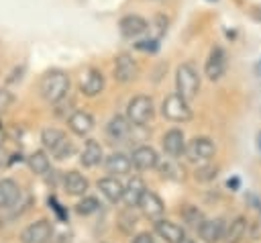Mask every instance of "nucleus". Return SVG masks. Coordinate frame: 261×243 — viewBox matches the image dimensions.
<instances>
[{"label": "nucleus", "mask_w": 261, "mask_h": 243, "mask_svg": "<svg viewBox=\"0 0 261 243\" xmlns=\"http://www.w3.org/2000/svg\"><path fill=\"white\" fill-rule=\"evenodd\" d=\"M214 153H216V147L208 137H194L192 141L186 143V151H184L188 161H194V163H206L214 157Z\"/></svg>", "instance_id": "423d86ee"}, {"label": "nucleus", "mask_w": 261, "mask_h": 243, "mask_svg": "<svg viewBox=\"0 0 261 243\" xmlns=\"http://www.w3.org/2000/svg\"><path fill=\"white\" fill-rule=\"evenodd\" d=\"M118 29H120V35L126 37V39H135L139 35H143L147 31V20L139 14H126L120 18L118 22Z\"/></svg>", "instance_id": "2eb2a0df"}, {"label": "nucleus", "mask_w": 261, "mask_h": 243, "mask_svg": "<svg viewBox=\"0 0 261 243\" xmlns=\"http://www.w3.org/2000/svg\"><path fill=\"white\" fill-rule=\"evenodd\" d=\"M104 90V76L100 69H86L82 76H80V92L84 96H98L100 92Z\"/></svg>", "instance_id": "9d476101"}, {"label": "nucleus", "mask_w": 261, "mask_h": 243, "mask_svg": "<svg viewBox=\"0 0 261 243\" xmlns=\"http://www.w3.org/2000/svg\"><path fill=\"white\" fill-rule=\"evenodd\" d=\"M41 143L47 151H51V155L55 159H65L73 153V143L65 137L63 131H59L55 127H49V129L41 131Z\"/></svg>", "instance_id": "f03ea898"}, {"label": "nucleus", "mask_w": 261, "mask_h": 243, "mask_svg": "<svg viewBox=\"0 0 261 243\" xmlns=\"http://www.w3.org/2000/svg\"><path fill=\"white\" fill-rule=\"evenodd\" d=\"M20 200V188L14 180L6 178V180H0V206L8 208V206H14L16 202Z\"/></svg>", "instance_id": "b1692460"}, {"label": "nucleus", "mask_w": 261, "mask_h": 243, "mask_svg": "<svg viewBox=\"0 0 261 243\" xmlns=\"http://www.w3.org/2000/svg\"><path fill=\"white\" fill-rule=\"evenodd\" d=\"M102 157H104L102 145H100L96 139H88L86 145H84V149H82V153H80L82 165H86V167H96V165L102 161Z\"/></svg>", "instance_id": "412c9836"}, {"label": "nucleus", "mask_w": 261, "mask_h": 243, "mask_svg": "<svg viewBox=\"0 0 261 243\" xmlns=\"http://www.w3.org/2000/svg\"><path fill=\"white\" fill-rule=\"evenodd\" d=\"M175 90L179 96H184L188 102L198 96L200 90V76L192 63H181L175 69Z\"/></svg>", "instance_id": "7ed1b4c3"}, {"label": "nucleus", "mask_w": 261, "mask_h": 243, "mask_svg": "<svg viewBox=\"0 0 261 243\" xmlns=\"http://www.w3.org/2000/svg\"><path fill=\"white\" fill-rule=\"evenodd\" d=\"M27 163L31 167V172H35L37 176H47L49 169H51V161H49V155L39 149V151H33L29 157H27Z\"/></svg>", "instance_id": "a878e982"}, {"label": "nucleus", "mask_w": 261, "mask_h": 243, "mask_svg": "<svg viewBox=\"0 0 261 243\" xmlns=\"http://www.w3.org/2000/svg\"><path fill=\"white\" fill-rule=\"evenodd\" d=\"M53 237V225L47 218L35 221L31 225H27L20 233V241L22 243H47Z\"/></svg>", "instance_id": "0eeeda50"}, {"label": "nucleus", "mask_w": 261, "mask_h": 243, "mask_svg": "<svg viewBox=\"0 0 261 243\" xmlns=\"http://www.w3.org/2000/svg\"><path fill=\"white\" fill-rule=\"evenodd\" d=\"M153 229L155 233L165 241V243H181L186 239V233L184 229L173 223V221H165V218H159V221H153Z\"/></svg>", "instance_id": "f8f14e48"}, {"label": "nucleus", "mask_w": 261, "mask_h": 243, "mask_svg": "<svg viewBox=\"0 0 261 243\" xmlns=\"http://www.w3.org/2000/svg\"><path fill=\"white\" fill-rule=\"evenodd\" d=\"M39 92L43 100H47L49 104H57L69 92V76L63 69H49L39 82Z\"/></svg>", "instance_id": "f257e3e1"}, {"label": "nucleus", "mask_w": 261, "mask_h": 243, "mask_svg": "<svg viewBox=\"0 0 261 243\" xmlns=\"http://www.w3.org/2000/svg\"><path fill=\"white\" fill-rule=\"evenodd\" d=\"M257 145H259V149H261V133L257 135Z\"/></svg>", "instance_id": "c9c22d12"}, {"label": "nucleus", "mask_w": 261, "mask_h": 243, "mask_svg": "<svg viewBox=\"0 0 261 243\" xmlns=\"http://www.w3.org/2000/svg\"><path fill=\"white\" fill-rule=\"evenodd\" d=\"M139 74V65L137 61L133 59V55L128 53H120L116 59H114V80L120 82V84H128L137 78Z\"/></svg>", "instance_id": "1a4fd4ad"}, {"label": "nucleus", "mask_w": 261, "mask_h": 243, "mask_svg": "<svg viewBox=\"0 0 261 243\" xmlns=\"http://www.w3.org/2000/svg\"><path fill=\"white\" fill-rule=\"evenodd\" d=\"M104 167H106V172L112 174V176H124V174L130 172L133 159L126 157L124 153H112V155H108V157L104 159Z\"/></svg>", "instance_id": "4be33fe9"}, {"label": "nucleus", "mask_w": 261, "mask_h": 243, "mask_svg": "<svg viewBox=\"0 0 261 243\" xmlns=\"http://www.w3.org/2000/svg\"><path fill=\"white\" fill-rule=\"evenodd\" d=\"M98 208H100V202H98V198H94V196H84V198L75 204V212L82 214V216L94 214Z\"/></svg>", "instance_id": "cd10ccee"}, {"label": "nucleus", "mask_w": 261, "mask_h": 243, "mask_svg": "<svg viewBox=\"0 0 261 243\" xmlns=\"http://www.w3.org/2000/svg\"><path fill=\"white\" fill-rule=\"evenodd\" d=\"M88 186H90L88 178L82 176V174L75 172V169H71V172H67V174L63 176V188H65V192L71 194V196H82V194H86Z\"/></svg>", "instance_id": "6ab92c4d"}, {"label": "nucleus", "mask_w": 261, "mask_h": 243, "mask_svg": "<svg viewBox=\"0 0 261 243\" xmlns=\"http://www.w3.org/2000/svg\"><path fill=\"white\" fill-rule=\"evenodd\" d=\"M130 159H133V165H135L137 169H141V172L153 169V167H157V163H159V155H157V151H155L153 147H149V145H141V147H137V149L133 151Z\"/></svg>", "instance_id": "ddd939ff"}, {"label": "nucleus", "mask_w": 261, "mask_h": 243, "mask_svg": "<svg viewBox=\"0 0 261 243\" xmlns=\"http://www.w3.org/2000/svg\"><path fill=\"white\" fill-rule=\"evenodd\" d=\"M139 208H141V212H143L149 221H159L161 214H163V210H165V204H163V200H161L155 192L145 190V194H143L141 200H139Z\"/></svg>", "instance_id": "9b49d317"}, {"label": "nucleus", "mask_w": 261, "mask_h": 243, "mask_svg": "<svg viewBox=\"0 0 261 243\" xmlns=\"http://www.w3.org/2000/svg\"><path fill=\"white\" fill-rule=\"evenodd\" d=\"M161 114L171 120V123H186L192 118V108L188 104V100L184 96H179L177 92L175 94H169L163 104H161Z\"/></svg>", "instance_id": "39448f33"}, {"label": "nucleus", "mask_w": 261, "mask_h": 243, "mask_svg": "<svg viewBox=\"0 0 261 243\" xmlns=\"http://www.w3.org/2000/svg\"><path fill=\"white\" fill-rule=\"evenodd\" d=\"M224 221L222 218H206L200 229H198V235L204 243H218L222 237H224Z\"/></svg>", "instance_id": "4468645a"}, {"label": "nucleus", "mask_w": 261, "mask_h": 243, "mask_svg": "<svg viewBox=\"0 0 261 243\" xmlns=\"http://www.w3.org/2000/svg\"><path fill=\"white\" fill-rule=\"evenodd\" d=\"M130 125H133V123H130L128 118L116 114V116H112L110 123L106 125V135H108L112 141H124V139L128 137V133H130Z\"/></svg>", "instance_id": "5701e85b"}, {"label": "nucleus", "mask_w": 261, "mask_h": 243, "mask_svg": "<svg viewBox=\"0 0 261 243\" xmlns=\"http://www.w3.org/2000/svg\"><path fill=\"white\" fill-rule=\"evenodd\" d=\"M216 174H218V167L206 161V163H202L200 167H196L194 178H196L198 182H210V180H214V178H216Z\"/></svg>", "instance_id": "c85d7f7f"}, {"label": "nucleus", "mask_w": 261, "mask_h": 243, "mask_svg": "<svg viewBox=\"0 0 261 243\" xmlns=\"http://www.w3.org/2000/svg\"><path fill=\"white\" fill-rule=\"evenodd\" d=\"M133 208H135V206H128V208H126V210L120 214V218H118L120 229H122V231H126V233H128V231H133V227L137 225V216H135Z\"/></svg>", "instance_id": "c756f323"}, {"label": "nucleus", "mask_w": 261, "mask_h": 243, "mask_svg": "<svg viewBox=\"0 0 261 243\" xmlns=\"http://www.w3.org/2000/svg\"><path fill=\"white\" fill-rule=\"evenodd\" d=\"M135 47L139 51H145V53H155L159 49V43H157V39H143V41L135 43Z\"/></svg>", "instance_id": "7c9ffc66"}, {"label": "nucleus", "mask_w": 261, "mask_h": 243, "mask_svg": "<svg viewBox=\"0 0 261 243\" xmlns=\"http://www.w3.org/2000/svg\"><path fill=\"white\" fill-rule=\"evenodd\" d=\"M14 102V96L6 90V88H0V112H6Z\"/></svg>", "instance_id": "2f4dec72"}, {"label": "nucleus", "mask_w": 261, "mask_h": 243, "mask_svg": "<svg viewBox=\"0 0 261 243\" xmlns=\"http://www.w3.org/2000/svg\"><path fill=\"white\" fill-rule=\"evenodd\" d=\"M47 202H49V206H51V208L57 212V216H59L61 221H65V218H67V212L61 208V204L57 202V198H55V196H49V198H47Z\"/></svg>", "instance_id": "473e14b6"}, {"label": "nucleus", "mask_w": 261, "mask_h": 243, "mask_svg": "<svg viewBox=\"0 0 261 243\" xmlns=\"http://www.w3.org/2000/svg\"><path fill=\"white\" fill-rule=\"evenodd\" d=\"M133 243H155L151 233H139L137 237H133Z\"/></svg>", "instance_id": "72a5a7b5"}, {"label": "nucleus", "mask_w": 261, "mask_h": 243, "mask_svg": "<svg viewBox=\"0 0 261 243\" xmlns=\"http://www.w3.org/2000/svg\"><path fill=\"white\" fill-rule=\"evenodd\" d=\"M239 186V180L234 178V180H228V188H237Z\"/></svg>", "instance_id": "f704fd0d"}, {"label": "nucleus", "mask_w": 261, "mask_h": 243, "mask_svg": "<svg viewBox=\"0 0 261 243\" xmlns=\"http://www.w3.org/2000/svg\"><path fill=\"white\" fill-rule=\"evenodd\" d=\"M98 190H100V192L106 196V200L112 202V204H116V202H120V200L124 198V186H122L114 176H108V178L98 180Z\"/></svg>", "instance_id": "a211bd4d"}, {"label": "nucleus", "mask_w": 261, "mask_h": 243, "mask_svg": "<svg viewBox=\"0 0 261 243\" xmlns=\"http://www.w3.org/2000/svg\"><path fill=\"white\" fill-rule=\"evenodd\" d=\"M155 114V106H153V100L145 94H139L135 96L128 104H126V118L137 125V127H145Z\"/></svg>", "instance_id": "20e7f679"}, {"label": "nucleus", "mask_w": 261, "mask_h": 243, "mask_svg": "<svg viewBox=\"0 0 261 243\" xmlns=\"http://www.w3.org/2000/svg\"><path fill=\"white\" fill-rule=\"evenodd\" d=\"M67 127L71 129V133H75L80 137H86L94 129V116L90 112H86V110H75L67 118Z\"/></svg>", "instance_id": "f3484780"}, {"label": "nucleus", "mask_w": 261, "mask_h": 243, "mask_svg": "<svg viewBox=\"0 0 261 243\" xmlns=\"http://www.w3.org/2000/svg\"><path fill=\"white\" fill-rule=\"evenodd\" d=\"M226 65H228V57H226V51L222 47H214L206 59V65H204V74L208 76V80H220L226 71Z\"/></svg>", "instance_id": "6e6552de"}, {"label": "nucleus", "mask_w": 261, "mask_h": 243, "mask_svg": "<svg viewBox=\"0 0 261 243\" xmlns=\"http://www.w3.org/2000/svg\"><path fill=\"white\" fill-rule=\"evenodd\" d=\"M161 145H163V151L169 155V157H177L186 151V137L179 129H169L163 139H161Z\"/></svg>", "instance_id": "dca6fc26"}, {"label": "nucleus", "mask_w": 261, "mask_h": 243, "mask_svg": "<svg viewBox=\"0 0 261 243\" xmlns=\"http://www.w3.org/2000/svg\"><path fill=\"white\" fill-rule=\"evenodd\" d=\"M208 2H218V0H208Z\"/></svg>", "instance_id": "4c0bfd02"}, {"label": "nucleus", "mask_w": 261, "mask_h": 243, "mask_svg": "<svg viewBox=\"0 0 261 243\" xmlns=\"http://www.w3.org/2000/svg\"><path fill=\"white\" fill-rule=\"evenodd\" d=\"M247 231H249V221L247 216H234L230 221V225L226 227L224 231V243H241L245 237H247Z\"/></svg>", "instance_id": "aec40b11"}, {"label": "nucleus", "mask_w": 261, "mask_h": 243, "mask_svg": "<svg viewBox=\"0 0 261 243\" xmlns=\"http://www.w3.org/2000/svg\"><path fill=\"white\" fill-rule=\"evenodd\" d=\"M179 214H181L184 223H186L188 227H192V229H200V225L206 221V218H204V212H202L198 206H194V204H186V206L179 210Z\"/></svg>", "instance_id": "bb28decb"}, {"label": "nucleus", "mask_w": 261, "mask_h": 243, "mask_svg": "<svg viewBox=\"0 0 261 243\" xmlns=\"http://www.w3.org/2000/svg\"><path fill=\"white\" fill-rule=\"evenodd\" d=\"M145 190H147V186H145V182L139 178V176H133L128 182H126V186H124V202L128 204V206H139V200H141V196L145 194Z\"/></svg>", "instance_id": "393cba45"}, {"label": "nucleus", "mask_w": 261, "mask_h": 243, "mask_svg": "<svg viewBox=\"0 0 261 243\" xmlns=\"http://www.w3.org/2000/svg\"><path fill=\"white\" fill-rule=\"evenodd\" d=\"M181 243H196V241H194V239H184Z\"/></svg>", "instance_id": "e433bc0d"}]
</instances>
